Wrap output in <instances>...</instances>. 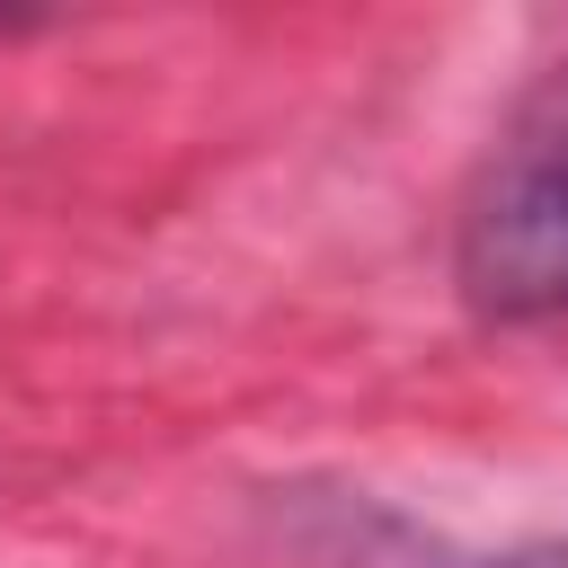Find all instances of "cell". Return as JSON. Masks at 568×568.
Returning <instances> with one entry per match:
<instances>
[{
  "instance_id": "cell-1",
  "label": "cell",
  "mask_w": 568,
  "mask_h": 568,
  "mask_svg": "<svg viewBox=\"0 0 568 568\" xmlns=\"http://www.w3.org/2000/svg\"><path fill=\"white\" fill-rule=\"evenodd\" d=\"M453 284L488 320H559L568 311V62L488 151L453 222Z\"/></svg>"
}]
</instances>
